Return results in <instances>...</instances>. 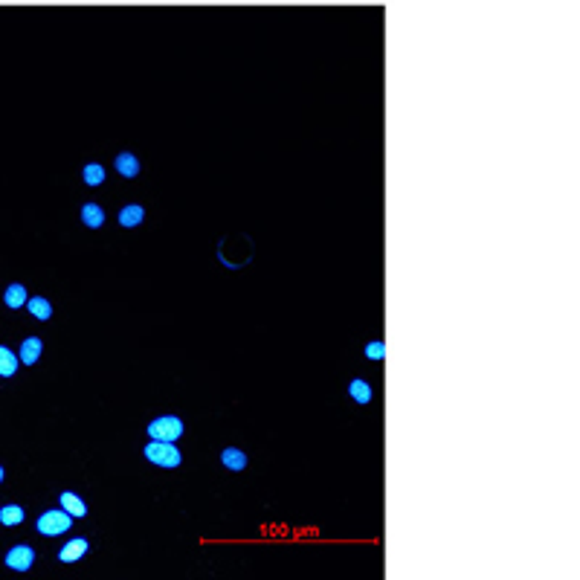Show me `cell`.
Instances as JSON below:
<instances>
[{"mask_svg": "<svg viewBox=\"0 0 580 580\" xmlns=\"http://www.w3.org/2000/svg\"><path fill=\"white\" fill-rule=\"evenodd\" d=\"M27 299H29V293H27V287L24 284H9L6 287V293H3V302L12 307V311H17V307H24L27 305Z\"/></svg>", "mask_w": 580, "mask_h": 580, "instance_id": "cell-13", "label": "cell"}, {"mask_svg": "<svg viewBox=\"0 0 580 580\" xmlns=\"http://www.w3.org/2000/svg\"><path fill=\"white\" fill-rule=\"evenodd\" d=\"M35 563V549L32 546H12L6 551V566L12 572H29Z\"/></svg>", "mask_w": 580, "mask_h": 580, "instance_id": "cell-4", "label": "cell"}, {"mask_svg": "<svg viewBox=\"0 0 580 580\" xmlns=\"http://www.w3.org/2000/svg\"><path fill=\"white\" fill-rule=\"evenodd\" d=\"M73 525V516L64 511V508H52V511H44L41 516H38L35 522V528L41 537H58V534H67Z\"/></svg>", "mask_w": 580, "mask_h": 580, "instance_id": "cell-2", "label": "cell"}, {"mask_svg": "<svg viewBox=\"0 0 580 580\" xmlns=\"http://www.w3.org/2000/svg\"><path fill=\"white\" fill-rule=\"evenodd\" d=\"M113 168L119 177L125 180H133V177H140V171H143V163L137 154H131V151H122V154H116V160H113Z\"/></svg>", "mask_w": 580, "mask_h": 580, "instance_id": "cell-5", "label": "cell"}, {"mask_svg": "<svg viewBox=\"0 0 580 580\" xmlns=\"http://www.w3.org/2000/svg\"><path fill=\"white\" fill-rule=\"evenodd\" d=\"M348 398H351L354 403H372L375 392H372V383H365V380H351L348 383Z\"/></svg>", "mask_w": 580, "mask_h": 580, "instance_id": "cell-12", "label": "cell"}, {"mask_svg": "<svg viewBox=\"0 0 580 580\" xmlns=\"http://www.w3.org/2000/svg\"><path fill=\"white\" fill-rule=\"evenodd\" d=\"M82 224L87 229H99L105 224V209L99 203H85L82 206Z\"/></svg>", "mask_w": 580, "mask_h": 580, "instance_id": "cell-11", "label": "cell"}, {"mask_svg": "<svg viewBox=\"0 0 580 580\" xmlns=\"http://www.w3.org/2000/svg\"><path fill=\"white\" fill-rule=\"evenodd\" d=\"M143 456L154 464V467H166V470H174L183 464V453L177 450V444L174 441H148L143 447Z\"/></svg>", "mask_w": 580, "mask_h": 580, "instance_id": "cell-1", "label": "cell"}, {"mask_svg": "<svg viewBox=\"0 0 580 580\" xmlns=\"http://www.w3.org/2000/svg\"><path fill=\"white\" fill-rule=\"evenodd\" d=\"M3 479H6V470H3V467H0V485H3Z\"/></svg>", "mask_w": 580, "mask_h": 580, "instance_id": "cell-19", "label": "cell"}, {"mask_svg": "<svg viewBox=\"0 0 580 580\" xmlns=\"http://www.w3.org/2000/svg\"><path fill=\"white\" fill-rule=\"evenodd\" d=\"M58 502H61V508H64L73 519H82V516H87V505H85V499H82L79 493L64 491L61 496H58Z\"/></svg>", "mask_w": 580, "mask_h": 580, "instance_id": "cell-8", "label": "cell"}, {"mask_svg": "<svg viewBox=\"0 0 580 580\" xmlns=\"http://www.w3.org/2000/svg\"><path fill=\"white\" fill-rule=\"evenodd\" d=\"M17 354L12 351V348H6V345H0V377H12L15 372H17Z\"/></svg>", "mask_w": 580, "mask_h": 580, "instance_id": "cell-15", "label": "cell"}, {"mask_svg": "<svg viewBox=\"0 0 580 580\" xmlns=\"http://www.w3.org/2000/svg\"><path fill=\"white\" fill-rule=\"evenodd\" d=\"M27 311H29L35 319L47 322V319L52 317V305H50L44 296H32V299H27Z\"/></svg>", "mask_w": 580, "mask_h": 580, "instance_id": "cell-14", "label": "cell"}, {"mask_svg": "<svg viewBox=\"0 0 580 580\" xmlns=\"http://www.w3.org/2000/svg\"><path fill=\"white\" fill-rule=\"evenodd\" d=\"M116 221H119V226H125V229H133V226H140L145 221V209L140 203H128V206H122Z\"/></svg>", "mask_w": 580, "mask_h": 580, "instance_id": "cell-9", "label": "cell"}, {"mask_svg": "<svg viewBox=\"0 0 580 580\" xmlns=\"http://www.w3.org/2000/svg\"><path fill=\"white\" fill-rule=\"evenodd\" d=\"M82 180L87 183V186H102L105 183V168L99 166V163H87L85 168H82Z\"/></svg>", "mask_w": 580, "mask_h": 580, "instance_id": "cell-17", "label": "cell"}, {"mask_svg": "<svg viewBox=\"0 0 580 580\" xmlns=\"http://www.w3.org/2000/svg\"><path fill=\"white\" fill-rule=\"evenodd\" d=\"M186 433V423L177 415H157L148 423V438L154 441H177Z\"/></svg>", "mask_w": 580, "mask_h": 580, "instance_id": "cell-3", "label": "cell"}, {"mask_svg": "<svg viewBox=\"0 0 580 580\" xmlns=\"http://www.w3.org/2000/svg\"><path fill=\"white\" fill-rule=\"evenodd\" d=\"M221 464H224L226 470H232V473H241L247 467V453L238 450V447H226L221 453Z\"/></svg>", "mask_w": 580, "mask_h": 580, "instance_id": "cell-10", "label": "cell"}, {"mask_svg": "<svg viewBox=\"0 0 580 580\" xmlns=\"http://www.w3.org/2000/svg\"><path fill=\"white\" fill-rule=\"evenodd\" d=\"M365 357H369V360H383L386 357V345L380 340H372L369 345H365Z\"/></svg>", "mask_w": 580, "mask_h": 580, "instance_id": "cell-18", "label": "cell"}, {"mask_svg": "<svg viewBox=\"0 0 580 580\" xmlns=\"http://www.w3.org/2000/svg\"><path fill=\"white\" fill-rule=\"evenodd\" d=\"M41 351H44V342L38 340V337H27L21 342V351H17V360H21L24 365H35L38 360H41Z\"/></svg>", "mask_w": 580, "mask_h": 580, "instance_id": "cell-7", "label": "cell"}, {"mask_svg": "<svg viewBox=\"0 0 580 580\" xmlns=\"http://www.w3.org/2000/svg\"><path fill=\"white\" fill-rule=\"evenodd\" d=\"M24 519H27V511H24L21 505H3V508H0V522H3L6 528L21 525Z\"/></svg>", "mask_w": 580, "mask_h": 580, "instance_id": "cell-16", "label": "cell"}, {"mask_svg": "<svg viewBox=\"0 0 580 580\" xmlns=\"http://www.w3.org/2000/svg\"><path fill=\"white\" fill-rule=\"evenodd\" d=\"M87 549H90L87 539L85 537H75V539H70V543L61 546V551H58V560H61V563H75V560H82L87 554Z\"/></svg>", "mask_w": 580, "mask_h": 580, "instance_id": "cell-6", "label": "cell"}]
</instances>
